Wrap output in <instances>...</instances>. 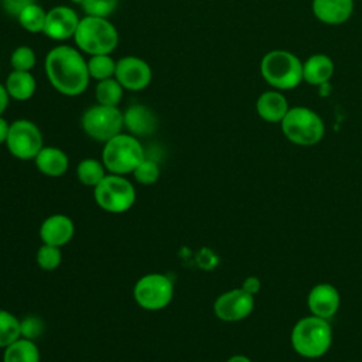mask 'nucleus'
Wrapping results in <instances>:
<instances>
[{"mask_svg": "<svg viewBox=\"0 0 362 362\" xmlns=\"http://www.w3.org/2000/svg\"><path fill=\"white\" fill-rule=\"evenodd\" d=\"M44 69L52 88L65 96L82 95L90 81L86 59L71 45H57L49 49Z\"/></svg>", "mask_w": 362, "mask_h": 362, "instance_id": "1", "label": "nucleus"}, {"mask_svg": "<svg viewBox=\"0 0 362 362\" xmlns=\"http://www.w3.org/2000/svg\"><path fill=\"white\" fill-rule=\"evenodd\" d=\"M262 78L276 90H290L303 82V62L286 49H272L260 61Z\"/></svg>", "mask_w": 362, "mask_h": 362, "instance_id": "2", "label": "nucleus"}, {"mask_svg": "<svg viewBox=\"0 0 362 362\" xmlns=\"http://www.w3.org/2000/svg\"><path fill=\"white\" fill-rule=\"evenodd\" d=\"M74 41L88 55L112 54L119 44V33L107 18L85 16L79 20Z\"/></svg>", "mask_w": 362, "mask_h": 362, "instance_id": "3", "label": "nucleus"}, {"mask_svg": "<svg viewBox=\"0 0 362 362\" xmlns=\"http://www.w3.org/2000/svg\"><path fill=\"white\" fill-rule=\"evenodd\" d=\"M146 158L140 140L127 133H119L107 140L102 150V163L109 174L126 175Z\"/></svg>", "mask_w": 362, "mask_h": 362, "instance_id": "4", "label": "nucleus"}, {"mask_svg": "<svg viewBox=\"0 0 362 362\" xmlns=\"http://www.w3.org/2000/svg\"><path fill=\"white\" fill-rule=\"evenodd\" d=\"M332 334L329 324L320 317H305L300 320L291 332L293 348L305 358L324 355L331 345Z\"/></svg>", "mask_w": 362, "mask_h": 362, "instance_id": "5", "label": "nucleus"}, {"mask_svg": "<svg viewBox=\"0 0 362 362\" xmlns=\"http://www.w3.org/2000/svg\"><path fill=\"white\" fill-rule=\"evenodd\" d=\"M280 124L283 134L298 146H314L324 136L321 117L314 110L304 106L290 107Z\"/></svg>", "mask_w": 362, "mask_h": 362, "instance_id": "6", "label": "nucleus"}, {"mask_svg": "<svg viewBox=\"0 0 362 362\" xmlns=\"http://www.w3.org/2000/svg\"><path fill=\"white\" fill-rule=\"evenodd\" d=\"M93 197L103 211L123 214L133 206L136 201V189L124 175L107 174L93 188Z\"/></svg>", "mask_w": 362, "mask_h": 362, "instance_id": "7", "label": "nucleus"}, {"mask_svg": "<svg viewBox=\"0 0 362 362\" xmlns=\"http://www.w3.org/2000/svg\"><path fill=\"white\" fill-rule=\"evenodd\" d=\"M81 126L90 139L106 143L116 134L122 133V129L124 127L123 112L115 106L96 103L83 112Z\"/></svg>", "mask_w": 362, "mask_h": 362, "instance_id": "8", "label": "nucleus"}, {"mask_svg": "<svg viewBox=\"0 0 362 362\" xmlns=\"http://www.w3.org/2000/svg\"><path fill=\"white\" fill-rule=\"evenodd\" d=\"M174 296L173 280L163 273H148L141 276L133 288L136 303L148 311L165 308Z\"/></svg>", "mask_w": 362, "mask_h": 362, "instance_id": "9", "label": "nucleus"}, {"mask_svg": "<svg viewBox=\"0 0 362 362\" xmlns=\"http://www.w3.org/2000/svg\"><path fill=\"white\" fill-rule=\"evenodd\" d=\"M6 146L10 154L18 160H34L44 147L40 127L27 119H18L10 123Z\"/></svg>", "mask_w": 362, "mask_h": 362, "instance_id": "10", "label": "nucleus"}, {"mask_svg": "<svg viewBox=\"0 0 362 362\" xmlns=\"http://www.w3.org/2000/svg\"><path fill=\"white\" fill-rule=\"evenodd\" d=\"M115 78L127 90H143L151 82L153 72L150 65L134 55H126L116 61Z\"/></svg>", "mask_w": 362, "mask_h": 362, "instance_id": "11", "label": "nucleus"}, {"mask_svg": "<svg viewBox=\"0 0 362 362\" xmlns=\"http://www.w3.org/2000/svg\"><path fill=\"white\" fill-rule=\"evenodd\" d=\"M253 296L243 288L229 290L221 294L214 304L215 315L226 322H235L246 318L253 311Z\"/></svg>", "mask_w": 362, "mask_h": 362, "instance_id": "12", "label": "nucleus"}, {"mask_svg": "<svg viewBox=\"0 0 362 362\" xmlns=\"http://www.w3.org/2000/svg\"><path fill=\"white\" fill-rule=\"evenodd\" d=\"M78 14L68 6H55L47 11L42 33L54 41H65L72 38L78 24Z\"/></svg>", "mask_w": 362, "mask_h": 362, "instance_id": "13", "label": "nucleus"}, {"mask_svg": "<svg viewBox=\"0 0 362 362\" xmlns=\"http://www.w3.org/2000/svg\"><path fill=\"white\" fill-rule=\"evenodd\" d=\"M75 233L74 221L64 214H54L45 218L40 226V238L42 243L62 247Z\"/></svg>", "mask_w": 362, "mask_h": 362, "instance_id": "14", "label": "nucleus"}, {"mask_svg": "<svg viewBox=\"0 0 362 362\" xmlns=\"http://www.w3.org/2000/svg\"><path fill=\"white\" fill-rule=\"evenodd\" d=\"M313 14L317 20L328 25L346 23L354 11V0H313Z\"/></svg>", "mask_w": 362, "mask_h": 362, "instance_id": "15", "label": "nucleus"}, {"mask_svg": "<svg viewBox=\"0 0 362 362\" xmlns=\"http://www.w3.org/2000/svg\"><path fill=\"white\" fill-rule=\"evenodd\" d=\"M123 123L133 136H150L158 126L157 116L144 105L129 106L123 113Z\"/></svg>", "mask_w": 362, "mask_h": 362, "instance_id": "16", "label": "nucleus"}, {"mask_svg": "<svg viewBox=\"0 0 362 362\" xmlns=\"http://www.w3.org/2000/svg\"><path fill=\"white\" fill-rule=\"evenodd\" d=\"M308 307L313 315L320 318L332 317L339 307V294L331 284H318L308 294Z\"/></svg>", "mask_w": 362, "mask_h": 362, "instance_id": "17", "label": "nucleus"}, {"mask_svg": "<svg viewBox=\"0 0 362 362\" xmlns=\"http://www.w3.org/2000/svg\"><path fill=\"white\" fill-rule=\"evenodd\" d=\"M286 96L280 90H266L256 100L257 115L269 123H280L288 112Z\"/></svg>", "mask_w": 362, "mask_h": 362, "instance_id": "18", "label": "nucleus"}, {"mask_svg": "<svg viewBox=\"0 0 362 362\" xmlns=\"http://www.w3.org/2000/svg\"><path fill=\"white\" fill-rule=\"evenodd\" d=\"M332 75L334 62L325 54H313L303 62V81L308 85H327Z\"/></svg>", "mask_w": 362, "mask_h": 362, "instance_id": "19", "label": "nucleus"}, {"mask_svg": "<svg viewBox=\"0 0 362 362\" xmlns=\"http://www.w3.org/2000/svg\"><path fill=\"white\" fill-rule=\"evenodd\" d=\"M35 167L40 173L48 177H61L69 168V158L66 153L58 147H42L34 158Z\"/></svg>", "mask_w": 362, "mask_h": 362, "instance_id": "20", "label": "nucleus"}, {"mask_svg": "<svg viewBox=\"0 0 362 362\" xmlns=\"http://www.w3.org/2000/svg\"><path fill=\"white\" fill-rule=\"evenodd\" d=\"M4 86L10 98L23 102V100H28L35 93L37 82L31 72L13 69L7 75Z\"/></svg>", "mask_w": 362, "mask_h": 362, "instance_id": "21", "label": "nucleus"}, {"mask_svg": "<svg viewBox=\"0 0 362 362\" xmlns=\"http://www.w3.org/2000/svg\"><path fill=\"white\" fill-rule=\"evenodd\" d=\"M3 362H40V349L34 341L21 337L4 348Z\"/></svg>", "mask_w": 362, "mask_h": 362, "instance_id": "22", "label": "nucleus"}, {"mask_svg": "<svg viewBox=\"0 0 362 362\" xmlns=\"http://www.w3.org/2000/svg\"><path fill=\"white\" fill-rule=\"evenodd\" d=\"M106 167L96 158H83L76 167L78 180L86 187H96L107 174Z\"/></svg>", "mask_w": 362, "mask_h": 362, "instance_id": "23", "label": "nucleus"}, {"mask_svg": "<svg viewBox=\"0 0 362 362\" xmlns=\"http://www.w3.org/2000/svg\"><path fill=\"white\" fill-rule=\"evenodd\" d=\"M123 90H124L123 86L113 76V78L98 81L96 89H95V98L99 105L117 107L123 98Z\"/></svg>", "mask_w": 362, "mask_h": 362, "instance_id": "24", "label": "nucleus"}, {"mask_svg": "<svg viewBox=\"0 0 362 362\" xmlns=\"http://www.w3.org/2000/svg\"><path fill=\"white\" fill-rule=\"evenodd\" d=\"M45 16H47V11L40 4L31 3L17 16V21L25 31L37 34V33H42L44 30Z\"/></svg>", "mask_w": 362, "mask_h": 362, "instance_id": "25", "label": "nucleus"}, {"mask_svg": "<svg viewBox=\"0 0 362 362\" xmlns=\"http://www.w3.org/2000/svg\"><path fill=\"white\" fill-rule=\"evenodd\" d=\"M86 64H88L89 76L96 81H102V79L115 76L116 61L110 57V54L90 55L89 59H86Z\"/></svg>", "mask_w": 362, "mask_h": 362, "instance_id": "26", "label": "nucleus"}, {"mask_svg": "<svg viewBox=\"0 0 362 362\" xmlns=\"http://www.w3.org/2000/svg\"><path fill=\"white\" fill-rule=\"evenodd\" d=\"M21 338L20 320L10 311L0 308V348H6Z\"/></svg>", "mask_w": 362, "mask_h": 362, "instance_id": "27", "label": "nucleus"}, {"mask_svg": "<svg viewBox=\"0 0 362 362\" xmlns=\"http://www.w3.org/2000/svg\"><path fill=\"white\" fill-rule=\"evenodd\" d=\"M35 260H37V264L40 266V269L52 272V270L58 269V266L62 262L61 247L42 243V246H40V249L37 250Z\"/></svg>", "mask_w": 362, "mask_h": 362, "instance_id": "28", "label": "nucleus"}, {"mask_svg": "<svg viewBox=\"0 0 362 362\" xmlns=\"http://www.w3.org/2000/svg\"><path fill=\"white\" fill-rule=\"evenodd\" d=\"M37 64V55L34 49L28 45H20L17 47L11 55H10V65L16 71H28L35 66Z\"/></svg>", "mask_w": 362, "mask_h": 362, "instance_id": "29", "label": "nucleus"}, {"mask_svg": "<svg viewBox=\"0 0 362 362\" xmlns=\"http://www.w3.org/2000/svg\"><path fill=\"white\" fill-rule=\"evenodd\" d=\"M132 174L139 184L151 185L160 178V167L154 160L146 157Z\"/></svg>", "mask_w": 362, "mask_h": 362, "instance_id": "30", "label": "nucleus"}, {"mask_svg": "<svg viewBox=\"0 0 362 362\" xmlns=\"http://www.w3.org/2000/svg\"><path fill=\"white\" fill-rule=\"evenodd\" d=\"M81 6L86 16L107 18L117 8L119 0H83Z\"/></svg>", "mask_w": 362, "mask_h": 362, "instance_id": "31", "label": "nucleus"}, {"mask_svg": "<svg viewBox=\"0 0 362 362\" xmlns=\"http://www.w3.org/2000/svg\"><path fill=\"white\" fill-rule=\"evenodd\" d=\"M20 328H21V337L34 341L35 338L41 337L44 332V322L41 318L28 315L23 320H20Z\"/></svg>", "mask_w": 362, "mask_h": 362, "instance_id": "32", "label": "nucleus"}, {"mask_svg": "<svg viewBox=\"0 0 362 362\" xmlns=\"http://www.w3.org/2000/svg\"><path fill=\"white\" fill-rule=\"evenodd\" d=\"M31 3H35V0H1V7L7 14L17 18V16Z\"/></svg>", "mask_w": 362, "mask_h": 362, "instance_id": "33", "label": "nucleus"}, {"mask_svg": "<svg viewBox=\"0 0 362 362\" xmlns=\"http://www.w3.org/2000/svg\"><path fill=\"white\" fill-rule=\"evenodd\" d=\"M242 288L253 296V294H256V293L259 291V288H260V281H259L257 277H253V276H252V277H247V279L243 281Z\"/></svg>", "mask_w": 362, "mask_h": 362, "instance_id": "34", "label": "nucleus"}, {"mask_svg": "<svg viewBox=\"0 0 362 362\" xmlns=\"http://www.w3.org/2000/svg\"><path fill=\"white\" fill-rule=\"evenodd\" d=\"M8 99H10V96H8L7 90H6V86L3 83H0V116H3L4 110L7 109Z\"/></svg>", "mask_w": 362, "mask_h": 362, "instance_id": "35", "label": "nucleus"}, {"mask_svg": "<svg viewBox=\"0 0 362 362\" xmlns=\"http://www.w3.org/2000/svg\"><path fill=\"white\" fill-rule=\"evenodd\" d=\"M8 130H10V123L3 116H0V144L6 143Z\"/></svg>", "mask_w": 362, "mask_h": 362, "instance_id": "36", "label": "nucleus"}, {"mask_svg": "<svg viewBox=\"0 0 362 362\" xmlns=\"http://www.w3.org/2000/svg\"><path fill=\"white\" fill-rule=\"evenodd\" d=\"M226 362H252V361L243 355H233Z\"/></svg>", "mask_w": 362, "mask_h": 362, "instance_id": "37", "label": "nucleus"}, {"mask_svg": "<svg viewBox=\"0 0 362 362\" xmlns=\"http://www.w3.org/2000/svg\"><path fill=\"white\" fill-rule=\"evenodd\" d=\"M69 1H71V3H74V4H82V1H83V0H69Z\"/></svg>", "mask_w": 362, "mask_h": 362, "instance_id": "38", "label": "nucleus"}]
</instances>
